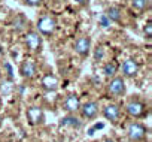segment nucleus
Wrapping results in <instances>:
<instances>
[{"label": "nucleus", "instance_id": "nucleus-11", "mask_svg": "<svg viewBox=\"0 0 152 142\" xmlns=\"http://www.w3.org/2000/svg\"><path fill=\"white\" fill-rule=\"evenodd\" d=\"M139 69H140V66L134 58H127L122 64V74L127 78H133L139 74Z\"/></svg>", "mask_w": 152, "mask_h": 142}, {"label": "nucleus", "instance_id": "nucleus-17", "mask_svg": "<svg viewBox=\"0 0 152 142\" xmlns=\"http://www.w3.org/2000/svg\"><path fill=\"white\" fill-rule=\"evenodd\" d=\"M131 6L139 11V12H143L149 8V0H131Z\"/></svg>", "mask_w": 152, "mask_h": 142}, {"label": "nucleus", "instance_id": "nucleus-8", "mask_svg": "<svg viewBox=\"0 0 152 142\" xmlns=\"http://www.w3.org/2000/svg\"><path fill=\"white\" fill-rule=\"evenodd\" d=\"M27 120L31 126H39L45 123V114L40 106H30L27 109Z\"/></svg>", "mask_w": 152, "mask_h": 142}, {"label": "nucleus", "instance_id": "nucleus-20", "mask_svg": "<svg viewBox=\"0 0 152 142\" xmlns=\"http://www.w3.org/2000/svg\"><path fill=\"white\" fill-rule=\"evenodd\" d=\"M100 23H102V26H103V27H107V26L110 24V21L107 20V17H106V15H103V17L100 18Z\"/></svg>", "mask_w": 152, "mask_h": 142}, {"label": "nucleus", "instance_id": "nucleus-23", "mask_svg": "<svg viewBox=\"0 0 152 142\" xmlns=\"http://www.w3.org/2000/svg\"><path fill=\"white\" fill-rule=\"evenodd\" d=\"M103 142H115V141H113V139H110V138H104V139H103Z\"/></svg>", "mask_w": 152, "mask_h": 142}, {"label": "nucleus", "instance_id": "nucleus-1", "mask_svg": "<svg viewBox=\"0 0 152 142\" xmlns=\"http://www.w3.org/2000/svg\"><path fill=\"white\" fill-rule=\"evenodd\" d=\"M55 30H57V20L54 17L46 15L37 21V33L43 36H51L55 33Z\"/></svg>", "mask_w": 152, "mask_h": 142}, {"label": "nucleus", "instance_id": "nucleus-19", "mask_svg": "<svg viewBox=\"0 0 152 142\" xmlns=\"http://www.w3.org/2000/svg\"><path fill=\"white\" fill-rule=\"evenodd\" d=\"M43 0H23V3L27 5V6H31V8H36V6H40Z\"/></svg>", "mask_w": 152, "mask_h": 142}, {"label": "nucleus", "instance_id": "nucleus-3", "mask_svg": "<svg viewBox=\"0 0 152 142\" xmlns=\"http://www.w3.org/2000/svg\"><path fill=\"white\" fill-rule=\"evenodd\" d=\"M24 42H26V46L31 51V52H39L42 49V45H43V40H42V35L34 32V30H30L26 33L24 36Z\"/></svg>", "mask_w": 152, "mask_h": 142}, {"label": "nucleus", "instance_id": "nucleus-2", "mask_svg": "<svg viewBox=\"0 0 152 142\" xmlns=\"http://www.w3.org/2000/svg\"><path fill=\"white\" fill-rule=\"evenodd\" d=\"M125 109H127V114H128L130 117H133V118H143V117H146V114H148L146 103L142 102V100H137V99H136V100H130V102L127 103Z\"/></svg>", "mask_w": 152, "mask_h": 142}, {"label": "nucleus", "instance_id": "nucleus-14", "mask_svg": "<svg viewBox=\"0 0 152 142\" xmlns=\"http://www.w3.org/2000/svg\"><path fill=\"white\" fill-rule=\"evenodd\" d=\"M104 15L107 17V20H109V21L119 23V21H121V17H122V11H121L119 8H116V6H112V8H109V9L106 11V14H104Z\"/></svg>", "mask_w": 152, "mask_h": 142}, {"label": "nucleus", "instance_id": "nucleus-16", "mask_svg": "<svg viewBox=\"0 0 152 142\" xmlns=\"http://www.w3.org/2000/svg\"><path fill=\"white\" fill-rule=\"evenodd\" d=\"M118 72V63L116 61H107L104 66H103V74L106 77H115Z\"/></svg>", "mask_w": 152, "mask_h": 142}, {"label": "nucleus", "instance_id": "nucleus-12", "mask_svg": "<svg viewBox=\"0 0 152 142\" xmlns=\"http://www.w3.org/2000/svg\"><path fill=\"white\" fill-rule=\"evenodd\" d=\"M63 106H64V111L66 112L73 114L76 111H79V108H81V99L78 97V94H69L66 97Z\"/></svg>", "mask_w": 152, "mask_h": 142}, {"label": "nucleus", "instance_id": "nucleus-13", "mask_svg": "<svg viewBox=\"0 0 152 142\" xmlns=\"http://www.w3.org/2000/svg\"><path fill=\"white\" fill-rule=\"evenodd\" d=\"M103 117L110 123H118V120L121 117V108L115 103H110L103 109Z\"/></svg>", "mask_w": 152, "mask_h": 142}, {"label": "nucleus", "instance_id": "nucleus-10", "mask_svg": "<svg viewBox=\"0 0 152 142\" xmlns=\"http://www.w3.org/2000/svg\"><path fill=\"white\" fill-rule=\"evenodd\" d=\"M79 111H81V114H82L84 118L93 120V118H96V115L99 114V103L94 102V100H90V102L81 105Z\"/></svg>", "mask_w": 152, "mask_h": 142}, {"label": "nucleus", "instance_id": "nucleus-18", "mask_svg": "<svg viewBox=\"0 0 152 142\" xmlns=\"http://www.w3.org/2000/svg\"><path fill=\"white\" fill-rule=\"evenodd\" d=\"M143 33H145V36H146L148 39H151V36H152V21H151V20L145 24V27H143Z\"/></svg>", "mask_w": 152, "mask_h": 142}, {"label": "nucleus", "instance_id": "nucleus-9", "mask_svg": "<svg viewBox=\"0 0 152 142\" xmlns=\"http://www.w3.org/2000/svg\"><path fill=\"white\" fill-rule=\"evenodd\" d=\"M40 85H42V88H43L45 91H48V93H54V91L58 90V87H60V81H58V78H57L54 74H46V75L42 77Z\"/></svg>", "mask_w": 152, "mask_h": 142}, {"label": "nucleus", "instance_id": "nucleus-4", "mask_svg": "<svg viewBox=\"0 0 152 142\" xmlns=\"http://www.w3.org/2000/svg\"><path fill=\"white\" fill-rule=\"evenodd\" d=\"M146 133H148V129L145 124L142 123H131L127 129V135H128V139L131 142H140L146 138Z\"/></svg>", "mask_w": 152, "mask_h": 142}, {"label": "nucleus", "instance_id": "nucleus-15", "mask_svg": "<svg viewBox=\"0 0 152 142\" xmlns=\"http://www.w3.org/2000/svg\"><path fill=\"white\" fill-rule=\"evenodd\" d=\"M60 126L61 127H67V126H70V127H81V121L76 117H73V115H67V117L60 120Z\"/></svg>", "mask_w": 152, "mask_h": 142}, {"label": "nucleus", "instance_id": "nucleus-5", "mask_svg": "<svg viewBox=\"0 0 152 142\" xmlns=\"http://www.w3.org/2000/svg\"><path fill=\"white\" fill-rule=\"evenodd\" d=\"M73 48H75L76 54H78L79 57L85 58V57H88V54L91 51V39L88 36H81V38L76 39Z\"/></svg>", "mask_w": 152, "mask_h": 142}, {"label": "nucleus", "instance_id": "nucleus-6", "mask_svg": "<svg viewBox=\"0 0 152 142\" xmlns=\"http://www.w3.org/2000/svg\"><path fill=\"white\" fill-rule=\"evenodd\" d=\"M37 74V66L33 60L30 58H26L21 64H20V75L24 78V79H33Z\"/></svg>", "mask_w": 152, "mask_h": 142}, {"label": "nucleus", "instance_id": "nucleus-21", "mask_svg": "<svg viewBox=\"0 0 152 142\" xmlns=\"http://www.w3.org/2000/svg\"><path fill=\"white\" fill-rule=\"evenodd\" d=\"M96 58L97 60H102L103 58V48H97L96 49Z\"/></svg>", "mask_w": 152, "mask_h": 142}, {"label": "nucleus", "instance_id": "nucleus-7", "mask_svg": "<svg viewBox=\"0 0 152 142\" xmlns=\"http://www.w3.org/2000/svg\"><path fill=\"white\" fill-rule=\"evenodd\" d=\"M107 93L110 96H122L125 93V81L122 77H113L107 84Z\"/></svg>", "mask_w": 152, "mask_h": 142}, {"label": "nucleus", "instance_id": "nucleus-24", "mask_svg": "<svg viewBox=\"0 0 152 142\" xmlns=\"http://www.w3.org/2000/svg\"><path fill=\"white\" fill-rule=\"evenodd\" d=\"M0 82H2V72H0Z\"/></svg>", "mask_w": 152, "mask_h": 142}, {"label": "nucleus", "instance_id": "nucleus-22", "mask_svg": "<svg viewBox=\"0 0 152 142\" xmlns=\"http://www.w3.org/2000/svg\"><path fill=\"white\" fill-rule=\"evenodd\" d=\"M76 3H78L79 6H87L88 3H90V0H75Z\"/></svg>", "mask_w": 152, "mask_h": 142}]
</instances>
